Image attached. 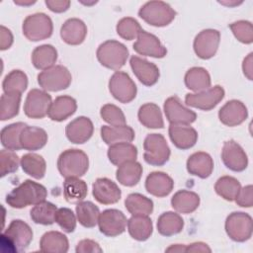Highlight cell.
<instances>
[{
  "label": "cell",
  "mask_w": 253,
  "mask_h": 253,
  "mask_svg": "<svg viewBox=\"0 0 253 253\" xmlns=\"http://www.w3.org/2000/svg\"><path fill=\"white\" fill-rule=\"evenodd\" d=\"M26 126H27L26 124L19 122L3 127L0 133L2 145L8 150L14 151V150L22 149V146L20 143V135L23 128Z\"/></svg>",
  "instance_id": "43"
},
{
  "label": "cell",
  "mask_w": 253,
  "mask_h": 253,
  "mask_svg": "<svg viewBox=\"0 0 253 253\" xmlns=\"http://www.w3.org/2000/svg\"><path fill=\"white\" fill-rule=\"evenodd\" d=\"M47 191L45 187L32 180H25L14 188L6 197V203L14 209H23L35 206L45 201Z\"/></svg>",
  "instance_id": "1"
},
{
  "label": "cell",
  "mask_w": 253,
  "mask_h": 253,
  "mask_svg": "<svg viewBox=\"0 0 253 253\" xmlns=\"http://www.w3.org/2000/svg\"><path fill=\"white\" fill-rule=\"evenodd\" d=\"M77 110L76 100L70 96H58L51 103L47 116L55 122H62L71 117Z\"/></svg>",
  "instance_id": "26"
},
{
  "label": "cell",
  "mask_w": 253,
  "mask_h": 253,
  "mask_svg": "<svg viewBox=\"0 0 253 253\" xmlns=\"http://www.w3.org/2000/svg\"><path fill=\"white\" fill-rule=\"evenodd\" d=\"M21 167L26 174L35 179H42L45 174L46 163L42 155L27 153L21 158Z\"/></svg>",
  "instance_id": "40"
},
{
  "label": "cell",
  "mask_w": 253,
  "mask_h": 253,
  "mask_svg": "<svg viewBox=\"0 0 253 253\" xmlns=\"http://www.w3.org/2000/svg\"><path fill=\"white\" fill-rule=\"evenodd\" d=\"M184 220L174 211H165L157 219V230L163 236H172L182 231Z\"/></svg>",
  "instance_id": "35"
},
{
  "label": "cell",
  "mask_w": 253,
  "mask_h": 253,
  "mask_svg": "<svg viewBox=\"0 0 253 253\" xmlns=\"http://www.w3.org/2000/svg\"><path fill=\"white\" fill-rule=\"evenodd\" d=\"M94 131L92 121L84 116L71 121L65 127V134L68 140L75 144H82L88 141Z\"/></svg>",
  "instance_id": "19"
},
{
  "label": "cell",
  "mask_w": 253,
  "mask_h": 253,
  "mask_svg": "<svg viewBox=\"0 0 253 253\" xmlns=\"http://www.w3.org/2000/svg\"><path fill=\"white\" fill-rule=\"evenodd\" d=\"M99 208L89 201H82L76 206V217L79 223L87 228H92L98 223Z\"/></svg>",
  "instance_id": "42"
},
{
  "label": "cell",
  "mask_w": 253,
  "mask_h": 253,
  "mask_svg": "<svg viewBox=\"0 0 253 253\" xmlns=\"http://www.w3.org/2000/svg\"><path fill=\"white\" fill-rule=\"evenodd\" d=\"M248 117L246 106L239 100L226 102L218 111L219 121L227 126H235L242 124Z\"/></svg>",
  "instance_id": "20"
},
{
  "label": "cell",
  "mask_w": 253,
  "mask_h": 253,
  "mask_svg": "<svg viewBox=\"0 0 253 253\" xmlns=\"http://www.w3.org/2000/svg\"><path fill=\"white\" fill-rule=\"evenodd\" d=\"M109 90L113 97L121 103L131 102L136 96V85L129 75L123 71H116L109 80Z\"/></svg>",
  "instance_id": "10"
},
{
  "label": "cell",
  "mask_w": 253,
  "mask_h": 253,
  "mask_svg": "<svg viewBox=\"0 0 253 253\" xmlns=\"http://www.w3.org/2000/svg\"><path fill=\"white\" fill-rule=\"evenodd\" d=\"M134 130L126 125L103 126L101 127V137L108 145L119 142H131L134 139Z\"/></svg>",
  "instance_id": "28"
},
{
  "label": "cell",
  "mask_w": 253,
  "mask_h": 253,
  "mask_svg": "<svg viewBox=\"0 0 253 253\" xmlns=\"http://www.w3.org/2000/svg\"><path fill=\"white\" fill-rule=\"evenodd\" d=\"M96 54L103 66L112 70H119L126 62L128 49L124 43L109 40L99 45Z\"/></svg>",
  "instance_id": "4"
},
{
  "label": "cell",
  "mask_w": 253,
  "mask_h": 253,
  "mask_svg": "<svg viewBox=\"0 0 253 253\" xmlns=\"http://www.w3.org/2000/svg\"><path fill=\"white\" fill-rule=\"evenodd\" d=\"M126 216L119 210L109 209L103 211L99 214V229L106 236L115 237L122 234L126 230Z\"/></svg>",
  "instance_id": "13"
},
{
  "label": "cell",
  "mask_w": 253,
  "mask_h": 253,
  "mask_svg": "<svg viewBox=\"0 0 253 253\" xmlns=\"http://www.w3.org/2000/svg\"><path fill=\"white\" fill-rule=\"evenodd\" d=\"M87 35V27L85 23L78 18H70L66 20L60 29V37L64 42L70 45H78L82 43Z\"/></svg>",
  "instance_id": "23"
},
{
  "label": "cell",
  "mask_w": 253,
  "mask_h": 253,
  "mask_svg": "<svg viewBox=\"0 0 253 253\" xmlns=\"http://www.w3.org/2000/svg\"><path fill=\"white\" fill-rule=\"evenodd\" d=\"M235 203L243 208H251L253 206V187L247 185L240 189L235 198Z\"/></svg>",
  "instance_id": "52"
},
{
  "label": "cell",
  "mask_w": 253,
  "mask_h": 253,
  "mask_svg": "<svg viewBox=\"0 0 253 253\" xmlns=\"http://www.w3.org/2000/svg\"><path fill=\"white\" fill-rule=\"evenodd\" d=\"M234 37L242 43L249 44L253 42V27L249 21H236L229 25Z\"/></svg>",
  "instance_id": "50"
},
{
  "label": "cell",
  "mask_w": 253,
  "mask_h": 253,
  "mask_svg": "<svg viewBox=\"0 0 253 253\" xmlns=\"http://www.w3.org/2000/svg\"><path fill=\"white\" fill-rule=\"evenodd\" d=\"M127 230L133 239L145 241L152 234V221L148 215H132L127 220Z\"/></svg>",
  "instance_id": "32"
},
{
  "label": "cell",
  "mask_w": 253,
  "mask_h": 253,
  "mask_svg": "<svg viewBox=\"0 0 253 253\" xmlns=\"http://www.w3.org/2000/svg\"><path fill=\"white\" fill-rule=\"evenodd\" d=\"M165 251L166 252H186V245H184V244L171 245Z\"/></svg>",
  "instance_id": "58"
},
{
  "label": "cell",
  "mask_w": 253,
  "mask_h": 253,
  "mask_svg": "<svg viewBox=\"0 0 253 253\" xmlns=\"http://www.w3.org/2000/svg\"><path fill=\"white\" fill-rule=\"evenodd\" d=\"M45 5L47 8L54 13H62L68 10L70 6V1L68 0H45Z\"/></svg>",
  "instance_id": "54"
},
{
  "label": "cell",
  "mask_w": 253,
  "mask_h": 253,
  "mask_svg": "<svg viewBox=\"0 0 253 253\" xmlns=\"http://www.w3.org/2000/svg\"><path fill=\"white\" fill-rule=\"evenodd\" d=\"M174 187L173 179L164 172H151L145 180L146 191L155 197L163 198L168 196Z\"/></svg>",
  "instance_id": "24"
},
{
  "label": "cell",
  "mask_w": 253,
  "mask_h": 253,
  "mask_svg": "<svg viewBox=\"0 0 253 253\" xmlns=\"http://www.w3.org/2000/svg\"><path fill=\"white\" fill-rule=\"evenodd\" d=\"M168 133L173 144L182 150L193 147L198 140L197 130L189 125H170Z\"/></svg>",
  "instance_id": "22"
},
{
  "label": "cell",
  "mask_w": 253,
  "mask_h": 253,
  "mask_svg": "<svg viewBox=\"0 0 253 253\" xmlns=\"http://www.w3.org/2000/svg\"><path fill=\"white\" fill-rule=\"evenodd\" d=\"M143 158L152 166L164 165L170 157V148L165 137L160 133H149L143 142Z\"/></svg>",
  "instance_id": "6"
},
{
  "label": "cell",
  "mask_w": 253,
  "mask_h": 253,
  "mask_svg": "<svg viewBox=\"0 0 253 253\" xmlns=\"http://www.w3.org/2000/svg\"><path fill=\"white\" fill-rule=\"evenodd\" d=\"M95 200L103 205H112L120 201L122 192L119 186L108 178H98L92 185Z\"/></svg>",
  "instance_id": "18"
},
{
  "label": "cell",
  "mask_w": 253,
  "mask_h": 253,
  "mask_svg": "<svg viewBox=\"0 0 253 253\" xmlns=\"http://www.w3.org/2000/svg\"><path fill=\"white\" fill-rule=\"evenodd\" d=\"M241 189L239 181L231 176H222L217 179L214 185V190L218 196L226 201L232 202Z\"/></svg>",
  "instance_id": "45"
},
{
  "label": "cell",
  "mask_w": 253,
  "mask_h": 253,
  "mask_svg": "<svg viewBox=\"0 0 253 253\" xmlns=\"http://www.w3.org/2000/svg\"><path fill=\"white\" fill-rule=\"evenodd\" d=\"M138 121L147 128H162L164 122L159 107L154 103L142 105L137 113Z\"/></svg>",
  "instance_id": "37"
},
{
  "label": "cell",
  "mask_w": 253,
  "mask_h": 253,
  "mask_svg": "<svg viewBox=\"0 0 253 253\" xmlns=\"http://www.w3.org/2000/svg\"><path fill=\"white\" fill-rule=\"evenodd\" d=\"M116 29L118 35L126 41L136 39L138 34L142 31L139 23L131 17H125L121 19L118 22Z\"/></svg>",
  "instance_id": "47"
},
{
  "label": "cell",
  "mask_w": 253,
  "mask_h": 253,
  "mask_svg": "<svg viewBox=\"0 0 253 253\" xmlns=\"http://www.w3.org/2000/svg\"><path fill=\"white\" fill-rule=\"evenodd\" d=\"M125 206L131 215H149L153 211V202L138 193L129 194L125 200Z\"/></svg>",
  "instance_id": "39"
},
{
  "label": "cell",
  "mask_w": 253,
  "mask_h": 253,
  "mask_svg": "<svg viewBox=\"0 0 253 253\" xmlns=\"http://www.w3.org/2000/svg\"><path fill=\"white\" fill-rule=\"evenodd\" d=\"M75 251L76 253H101L103 249L96 241L91 239H83L77 243Z\"/></svg>",
  "instance_id": "53"
},
{
  "label": "cell",
  "mask_w": 253,
  "mask_h": 253,
  "mask_svg": "<svg viewBox=\"0 0 253 253\" xmlns=\"http://www.w3.org/2000/svg\"><path fill=\"white\" fill-rule=\"evenodd\" d=\"M220 34L217 30L206 29L201 31L194 40V51L202 59L211 58L217 51Z\"/></svg>",
  "instance_id": "14"
},
{
  "label": "cell",
  "mask_w": 253,
  "mask_h": 253,
  "mask_svg": "<svg viewBox=\"0 0 253 253\" xmlns=\"http://www.w3.org/2000/svg\"><path fill=\"white\" fill-rule=\"evenodd\" d=\"M220 4H223V5H226V6H233V5H238V4H241L242 2H227V1H219Z\"/></svg>",
  "instance_id": "60"
},
{
  "label": "cell",
  "mask_w": 253,
  "mask_h": 253,
  "mask_svg": "<svg viewBox=\"0 0 253 253\" xmlns=\"http://www.w3.org/2000/svg\"><path fill=\"white\" fill-rule=\"evenodd\" d=\"M21 93H3L0 98V120L7 121L16 117L19 113Z\"/></svg>",
  "instance_id": "44"
},
{
  "label": "cell",
  "mask_w": 253,
  "mask_h": 253,
  "mask_svg": "<svg viewBox=\"0 0 253 253\" xmlns=\"http://www.w3.org/2000/svg\"><path fill=\"white\" fill-rule=\"evenodd\" d=\"M13 40L14 39L11 31L6 27L1 26L0 27V49L1 50L8 49L12 45Z\"/></svg>",
  "instance_id": "55"
},
{
  "label": "cell",
  "mask_w": 253,
  "mask_h": 253,
  "mask_svg": "<svg viewBox=\"0 0 253 253\" xmlns=\"http://www.w3.org/2000/svg\"><path fill=\"white\" fill-rule=\"evenodd\" d=\"M47 142V133L43 128L26 126L20 135V143L23 149L35 151L42 148Z\"/></svg>",
  "instance_id": "27"
},
{
  "label": "cell",
  "mask_w": 253,
  "mask_h": 253,
  "mask_svg": "<svg viewBox=\"0 0 253 253\" xmlns=\"http://www.w3.org/2000/svg\"><path fill=\"white\" fill-rule=\"evenodd\" d=\"M132 47L140 55L155 58H162L167 53L166 47L161 43L159 39L143 30L138 34Z\"/></svg>",
  "instance_id": "17"
},
{
  "label": "cell",
  "mask_w": 253,
  "mask_h": 253,
  "mask_svg": "<svg viewBox=\"0 0 253 253\" xmlns=\"http://www.w3.org/2000/svg\"><path fill=\"white\" fill-rule=\"evenodd\" d=\"M76 215L68 208L57 209L55 213V222L67 233H71L76 228Z\"/></svg>",
  "instance_id": "51"
},
{
  "label": "cell",
  "mask_w": 253,
  "mask_h": 253,
  "mask_svg": "<svg viewBox=\"0 0 253 253\" xmlns=\"http://www.w3.org/2000/svg\"><path fill=\"white\" fill-rule=\"evenodd\" d=\"M138 16L147 24L154 27H165L176 17V12L163 1H149L140 7Z\"/></svg>",
  "instance_id": "5"
},
{
  "label": "cell",
  "mask_w": 253,
  "mask_h": 253,
  "mask_svg": "<svg viewBox=\"0 0 253 253\" xmlns=\"http://www.w3.org/2000/svg\"><path fill=\"white\" fill-rule=\"evenodd\" d=\"M142 171L143 169L140 163L135 160L126 161L118 167L116 178L120 184L126 187H132L139 182Z\"/></svg>",
  "instance_id": "30"
},
{
  "label": "cell",
  "mask_w": 253,
  "mask_h": 253,
  "mask_svg": "<svg viewBox=\"0 0 253 253\" xmlns=\"http://www.w3.org/2000/svg\"><path fill=\"white\" fill-rule=\"evenodd\" d=\"M129 63L132 72L143 85L152 86L156 84L160 73L158 67L154 63L136 55H132L130 57Z\"/></svg>",
  "instance_id": "21"
},
{
  "label": "cell",
  "mask_w": 253,
  "mask_h": 253,
  "mask_svg": "<svg viewBox=\"0 0 253 253\" xmlns=\"http://www.w3.org/2000/svg\"><path fill=\"white\" fill-rule=\"evenodd\" d=\"M57 59V51L51 44L37 46L32 52V62L37 69L45 70L54 65Z\"/></svg>",
  "instance_id": "38"
},
{
  "label": "cell",
  "mask_w": 253,
  "mask_h": 253,
  "mask_svg": "<svg viewBox=\"0 0 253 253\" xmlns=\"http://www.w3.org/2000/svg\"><path fill=\"white\" fill-rule=\"evenodd\" d=\"M224 227L230 239L236 242H244L252 236V217L243 211L231 212L225 219Z\"/></svg>",
  "instance_id": "9"
},
{
  "label": "cell",
  "mask_w": 253,
  "mask_h": 253,
  "mask_svg": "<svg viewBox=\"0 0 253 253\" xmlns=\"http://www.w3.org/2000/svg\"><path fill=\"white\" fill-rule=\"evenodd\" d=\"M221 160L228 169L234 172L244 171L248 165L247 154L233 139H229L223 143Z\"/></svg>",
  "instance_id": "16"
},
{
  "label": "cell",
  "mask_w": 253,
  "mask_h": 253,
  "mask_svg": "<svg viewBox=\"0 0 253 253\" xmlns=\"http://www.w3.org/2000/svg\"><path fill=\"white\" fill-rule=\"evenodd\" d=\"M199 205L200 197L197 193L192 191H178L171 199L172 208L180 213H191L198 209Z\"/></svg>",
  "instance_id": "31"
},
{
  "label": "cell",
  "mask_w": 253,
  "mask_h": 253,
  "mask_svg": "<svg viewBox=\"0 0 253 253\" xmlns=\"http://www.w3.org/2000/svg\"><path fill=\"white\" fill-rule=\"evenodd\" d=\"M67 237L59 231L45 232L40 241V249L45 253H65L68 251Z\"/></svg>",
  "instance_id": "29"
},
{
  "label": "cell",
  "mask_w": 253,
  "mask_h": 253,
  "mask_svg": "<svg viewBox=\"0 0 253 253\" xmlns=\"http://www.w3.org/2000/svg\"><path fill=\"white\" fill-rule=\"evenodd\" d=\"M223 97L224 89L219 85H215L205 91L188 93L185 97V104L203 111H210L213 109Z\"/></svg>",
  "instance_id": "12"
},
{
  "label": "cell",
  "mask_w": 253,
  "mask_h": 253,
  "mask_svg": "<svg viewBox=\"0 0 253 253\" xmlns=\"http://www.w3.org/2000/svg\"><path fill=\"white\" fill-rule=\"evenodd\" d=\"M88 194V187L85 181L79 177H68L63 182V196L66 202L78 204L82 202Z\"/></svg>",
  "instance_id": "33"
},
{
  "label": "cell",
  "mask_w": 253,
  "mask_h": 253,
  "mask_svg": "<svg viewBox=\"0 0 253 253\" xmlns=\"http://www.w3.org/2000/svg\"><path fill=\"white\" fill-rule=\"evenodd\" d=\"M51 103V97L46 91L32 89L24 104L25 115L31 119H42L48 114Z\"/></svg>",
  "instance_id": "11"
},
{
  "label": "cell",
  "mask_w": 253,
  "mask_h": 253,
  "mask_svg": "<svg viewBox=\"0 0 253 253\" xmlns=\"http://www.w3.org/2000/svg\"><path fill=\"white\" fill-rule=\"evenodd\" d=\"M56 211L57 208L54 204L43 201L35 205L30 211V215L32 220L37 224L50 225L55 221Z\"/></svg>",
  "instance_id": "41"
},
{
  "label": "cell",
  "mask_w": 253,
  "mask_h": 253,
  "mask_svg": "<svg viewBox=\"0 0 253 253\" xmlns=\"http://www.w3.org/2000/svg\"><path fill=\"white\" fill-rule=\"evenodd\" d=\"M14 3L20 6H30L36 3V1H32V0H14Z\"/></svg>",
  "instance_id": "59"
},
{
  "label": "cell",
  "mask_w": 253,
  "mask_h": 253,
  "mask_svg": "<svg viewBox=\"0 0 253 253\" xmlns=\"http://www.w3.org/2000/svg\"><path fill=\"white\" fill-rule=\"evenodd\" d=\"M187 170L191 175L206 179L211 176L213 170V160L211 156L204 151L193 153L187 160Z\"/></svg>",
  "instance_id": "25"
},
{
  "label": "cell",
  "mask_w": 253,
  "mask_h": 253,
  "mask_svg": "<svg viewBox=\"0 0 253 253\" xmlns=\"http://www.w3.org/2000/svg\"><path fill=\"white\" fill-rule=\"evenodd\" d=\"M252 55L253 53H249L243 60V63H242V69H243V73L244 75L249 79V80H252V70H253V67H252Z\"/></svg>",
  "instance_id": "57"
},
{
  "label": "cell",
  "mask_w": 253,
  "mask_h": 253,
  "mask_svg": "<svg viewBox=\"0 0 253 253\" xmlns=\"http://www.w3.org/2000/svg\"><path fill=\"white\" fill-rule=\"evenodd\" d=\"M71 73L63 65H53L38 75V83L44 91L57 92L69 87Z\"/></svg>",
  "instance_id": "8"
},
{
  "label": "cell",
  "mask_w": 253,
  "mask_h": 253,
  "mask_svg": "<svg viewBox=\"0 0 253 253\" xmlns=\"http://www.w3.org/2000/svg\"><path fill=\"white\" fill-rule=\"evenodd\" d=\"M22 31L24 36L31 42L42 41L52 35V21L44 13H35L24 20Z\"/></svg>",
  "instance_id": "7"
},
{
  "label": "cell",
  "mask_w": 253,
  "mask_h": 253,
  "mask_svg": "<svg viewBox=\"0 0 253 253\" xmlns=\"http://www.w3.org/2000/svg\"><path fill=\"white\" fill-rule=\"evenodd\" d=\"M28 87V77L26 73L19 69L10 71L4 78L2 88L4 93H23Z\"/></svg>",
  "instance_id": "46"
},
{
  "label": "cell",
  "mask_w": 253,
  "mask_h": 253,
  "mask_svg": "<svg viewBox=\"0 0 253 253\" xmlns=\"http://www.w3.org/2000/svg\"><path fill=\"white\" fill-rule=\"evenodd\" d=\"M184 81L186 87L196 93L209 89L211 83L209 72L203 67L190 68L185 74Z\"/></svg>",
  "instance_id": "36"
},
{
  "label": "cell",
  "mask_w": 253,
  "mask_h": 253,
  "mask_svg": "<svg viewBox=\"0 0 253 253\" xmlns=\"http://www.w3.org/2000/svg\"><path fill=\"white\" fill-rule=\"evenodd\" d=\"M21 160L19 156L13 151L8 149H2L0 151V176L4 177L8 174H12L18 170Z\"/></svg>",
  "instance_id": "48"
},
{
  "label": "cell",
  "mask_w": 253,
  "mask_h": 253,
  "mask_svg": "<svg viewBox=\"0 0 253 253\" xmlns=\"http://www.w3.org/2000/svg\"><path fill=\"white\" fill-rule=\"evenodd\" d=\"M163 109L170 125H190L197 119V114L183 106L176 96L167 98L164 102Z\"/></svg>",
  "instance_id": "15"
},
{
  "label": "cell",
  "mask_w": 253,
  "mask_h": 253,
  "mask_svg": "<svg viewBox=\"0 0 253 253\" xmlns=\"http://www.w3.org/2000/svg\"><path fill=\"white\" fill-rule=\"evenodd\" d=\"M186 252H211V249L207 243L199 241L186 245Z\"/></svg>",
  "instance_id": "56"
},
{
  "label": "cell",
  "mask_w": 253,
  "mask_h": 253,
  "mask_svg": "<svg viewBox=\"0 0 253 253\" xmlns=\"http://www.w3.org/2000/svg\"><path fill=\"white\" fill-rule=\"evenodd\" d=\"M101 118L110 126L126 125V117L123 111L114 104H106L100 110Z\"/></svg>",
  "instance_id": "49"
},
{
  "label": "cell",
  "mask_w": 253,
  "mask_h": 253,
  "mask_svg": "<svg viewBox=\"0 0 253 253\" xmlns=\"http://www.w3.org/2000/svg\"><path fill=\"white\" fill-rule=\"evenodd\" d=\"M33 240V230L21 219H13L1 234V244L10 252L25 251Z\"/></svg>",
  "instance_id": "2"
},
{
  "label": "cell",
  "mask_w": 253,
  "mask_h": 253,
  "mask_svg": "<svg viewBox=\"0 0 253 253\" xmlns=\"http://www.w3.org/2000/svg\"><path fill=\"white\" fill-rule=\"evenodd\" d=\"M89 168V158L80 149H67L60 153L57 159V169L64 178L81 177Z\"/></svg>",
  "instance_id": "3"
},
{
  "label": "cell",
  "mask_w": 253,
  "mask_h": 253,
  "mask_svg": "<svg viewBox=\"0 0 253 253\" xmlns=\"http://www.w3.org/2000/svg\"><path fill=\"white\" fill-rule=\"evenodd\" d=\"M107 154L111 163L120 166L126 161L135 160L137 157V149L130 142H119L110 145Z\"/></svg>",
  "instance_id": "34"
}]
</instances>
